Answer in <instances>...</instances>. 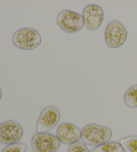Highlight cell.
<instances>
[{"label": "cell", "instance_id": "obj_14", "mask_svg": "<svg viewBox=\"0 0 137 152\" xmlns=\"http://www.w3.org/2000/svg\"><path fill=\"white\" fill-rule=\"evenodd\" d=\"M68 152H91L84 143L78 142L71 144L68 148Z\"/></svg>", "mask_w": 137, "mask_h": 152}, {"label": "cell", "instance_id": "obj_9", "mask_svg": "<svg viewBox=\"0 0 137 152\" xmlns=\"http://www.w3.org/2000/svg\"><path fill=\"white\" fill-rule=\"evenodd\" d=\"M82 131L75 125L70 123L60 124L56 131V136L59 140L66 145H71L81 139Z\"/></svg>", "mask_w": 137, "mask_h": 152}, {"label": "cell", "instance_id": "obj_6", "mask_svg": "<svg viewBox=\"0 0 137 152\" xmlns=\"http://www.w3.org/2000/svg\"><path fill=\"white\" fill-rule=\"evenodd\" d=\"M23 134L22 125L15 121H6L0 124V143L7 145L18 143Z\"/></svg>", "mask_w": 137, "mask_h": 152}, {"label": "cell", "instance_id": "obj_7", "mask_svg": "<svg viewBox=\"0 0 137 152\" xmlns=\"http://www.w3.org/2000/svg\"><path fill=\"white\" fill-rule=\"evenodd\" d=\"M60 119V113L58 109L54 106H48L45 108L37 123V133H48L58 124Z\"/></svg>", "mask_w": 137, "mask_h": 152}, {"label": "cell", "instance_id": "obj_15", "mask_svg": "<svg viewBox=\"0 0 137 152\" xmlns=\"http://www.w3.org/2000/svg\"><path fill=\"white\" fill-rule=\"evenodd\" d=\"M1 97H2V91H1V87H0V100L1 99Z\"/></svg>", "mask_w": 137, "mask_h": 152}, {"label": "cell", "instance_id": "obj_10", "mask_svg": "<svg viewBox=\"0 0 137 152\" xmlns=\"http://www.w3.org/2000/svg\"><path fill=\"white\" fill-rule=\"evenodd\" d=\"M91 152H125L120 143L111 141L96 147Z\"/></svg>", "mask_w": 137, "mask_h": 152}, {"label": "cell", "instance_id": "obj_5", "mask_svg": "<svg viewBox=\"0 0 137 152\" xmlns=\"http://www.w3.org/2000/svg\"><path fill=\"white\" fill-rule=\"evenodd\" d=\"M57 23L62 30L70 34L78 32L84 25L82 15L71 10H63L60 12Z\"/></svg>", "mask_w": 137, "mask_h": 152}, {"label": "cell", "instance_id": "obj_12", "mask_svg": "<svg viewBox=\"0 0 137 152\" xmlns=\"http://www.w3.org/2000/svg\"><path fill=\"white\" fill-rule=\"evenodd\" d=\"M120 143L125 152H137L136 135H130L121 139Z\"/></svg>", "mask_w": 137, "mask_h": 152}, {"label": "cell", "instance_id": "obj_11", "mask_svg": "<svg viewBox=\"0 0 137 152\" xmlns=\"http://www.w3.org/2000/svg\"><path fill=\"white\" fill-rule=\"evenodd\" d=\"M125 104L130 108H137V85L129 88L124 96Z\"/></svg>", "mask_w": 137, "mask_h": 152}, {"label": "cell", "instance_id": "obj_8", "mask_svg": "<svg viewBox=\"0 0 137 152\" xmlns=\"http://www.w3.org/2000/svg\"><path fill=\"white\" fill-rule=\"evenodd\" d=\"M84 23L89 30H96L104 20V11L101 7L96 4H90L83 10Z\"/></svg>", "mask_w": 137, "mask_h": 152}, {"label": "cell", "instance_id": "obj_2", "mask_svg": "<svg viewBox=\"0 0 137 152\" xmlns=\"http://www.w3.org/2000/svg\"><path fill=\"white\" fill-rule=\"evenodd\" d=\"M12 41L17 48L24 50H31L40 45L42 38L35 29L25 28L20 29L14 34Z\"/></svg>", "mask_w": 137, "mask_h": 152}, {"label": "cell", "instance_id": "obj_13", "mask_svg": "<svg viewBox=\"0 0 137 152\" xmlns=\"http://www.w3.org/2000/svg\"><path fill=\"white\" fill-rule=\"evenodd\" d=\"M27 145L24 143H16L6 146L1 152H26Z\"/></svg>", "mask_w": 137, "mask_h": 152}, {"label": "cell", "instance_id": "obj_4", "mask_svg": "<svg viewBox=\"0 0 137 152\" xmlns=\"http://www.w3.org/2000/svg\"><path fill=\"white\" fill-rule=\"evenodd\" d=\"M31 148L34 152H56L61 145V141L52 133H37L31 139Z\"/></svg>", "mask_w": 137, "mask_h": 152}, {"label": "cell", "instance_id": "obj_1", "mask_svg": "<svg viewBox=\"0 0 137 152\" xmlns=\"http://www.w3.org/2000/svg\"><path fill=\"white\" fill-rule=\"evenodd\" d=\"M112 132L110 128L96 124L86 125L82 130L81 139L84 143L93 146H100L109 142Z\"/></svg>", "mask_w": 137, "mask_h": 152}, {"label": "cell", "instance_id": "obj_3", "mask_svg": "<svg viewBox=\"0 0 137 152\" xmlns=\"http://www.w3.org/2000/svg\"><path fill=\"white\" fill-rule=\"evenodd\" d=\"M127 36V30L121 22L112 20L107 25L105 30V41L110 48H117L122 46Z\"/></svg>", "mask_w": 137, "mask_h": 152}]
</instances>
